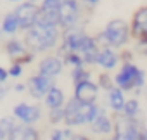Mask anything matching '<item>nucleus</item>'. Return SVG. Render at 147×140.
I'll list each match as a JSON object with an SVG mask.
<instances>
[{
	"mask_svg": "<svg viewBox=\"0 0 147 140\" xmlns=\"http://www.w3.org/2000/svg\"><path fill=\"white\" fill-rule=\"evenodd\" d=\"M0 31L5 36H16L21 31V24H19L18 14H16L14 9L2 16V19H0Z\"/></svg>",
	"mask_w": 147,
	"mask_h": 140,
	"instance_id": "obj_17",
	"label": "nucleus"
},
{
	"mask_svg": "<svg viewBox=\"0 0 147 140\" xmlns=\"http://www.w3.org/2000/svg\"><path fill=\"white\" fill-rule=\"evenodd\" d=\"M138 102L137 100H126V104H125V109H123V114H126V116H137V112H138Z\"/></svg>",
	"mask_w": 147,
	"mask_h": 140,
	"instance_id": "obj_29",
	"label": "nucleus"
},
{
	"mask_svg": "<svg viewBox=\"0 0 147 140\" xmlns=\"http://www.w3.org/2000/svg\"><path fill=\"white\" fill-rule=\"evenodd\" d=\"M90 128H92V131L94 133H100V135H107V133H111L113 130H114V125H113V121L109 119V116L100 109V112H99V116L90 123Z\"/></svg>",
	"mask_w": 147,
	"mask_h": 140,
	"instance_id": "obj_21",
	"label": "nucleus"
},
{
	"mask_svg": "<svg viewBox=\"0 0 147 140\" xmlns=\"http://www.w3.org/2000/svg\"><path fill=\"white\" fill-rule=\"evenodd\" d=\"M144 71L138 69L135 64L131 62H126L123 64L121 71L114 76V83L121 88V90H133V88H142L145 80H144Z\"/></svg>",
	"mask_w": 147,
	"mask_h": 140,
	"instance_id": "obj_4",
	"label": "nucleus"
},
{
	"mask_svg": "<svg viewBox=\"0 0 147 140\" xmlns=\"http://www.w3.org/2000/svg\"><path fill=\"white\" fill-rule=\"evenodd\" d=\"M99 50H100V47H99L97 38H95V36H88V35H87V36L83 38V43H82V47H80L78 54L83 57L85 64H87V66H90V64H95L97 55H99Z\"/></svg>",
	"mask_w": 147,
	"mask_h": 140,
	"instance_id": "obj_16",
	"label": "nucleus"
},
{
	"mask_svg": "<svg viewBox=\"0 0 147 140\" xmlns=\"http://www.w3.org/2000/svg\"><path fill=\"white\" fill-rule=\"evenodd\" d=\"M43 104H45V107H47V109L64 107V104H66L64 90H62V88H59L57 85H54V87L47 92V95L43 97Z\"/></svg>",
	"mask_w": 147,
	"mask_h": 140,
	"instance_id": "obj_20",
	"label": "nucleus"
},
{
	"mask_svg": "<svg viewBox=\"0 0 147 140\" xmlns=\"http://www.w3.org/2000/svg\"><path fill=\"white\" fill-rule=\"evenodd\" d=\"M24 62L23 61H12L11 64H9V76L11 78H14V80H19V78H23V75H24Z\"/></svg>",
	"mask_w": 147,
	"mask_h": 140,
	"instance_id": "obj_27",
	"label": "nucleus"
},
{
	"mask_svg": "<svg viewBox=\"0 0 147 140\" xmlns=\"http://www.w3.org/2000/svg\"><path fill=\"white\" fill-rule=\"evenodd\" d=\"M9 78H11L9 76V69L4 67V66H0V83H7Z\"/></svg>",
	"mask_w": 147,
	"mask_h": 140,
	"instance_id": "obj_31",
	"label": "nucleus"
},
{
	"mask_svg": "<svg viewBox=\"0 0 147 140\" xmlns=\"http://www.w3.org/2000/svg\"><path fill=\"white\" fill-rule=\"evenodd\" d=\"M30 2H33V4H38V5H40V4L43 2V0H30Z\"/></svg>",
	"mask_w": 147,
	"mask_h": 140,
	"instance_id": "obj_36",
	"label": "nucleus"
},
{
	"mask_svg": "<svg viewBox=\"0 0 147 140\" xmlns=\"http://www.w3.org/2000/svg\"><path fill=\"white\" fill-rule=\"evenodd\" d=\"M14 11H16L18 19H19L21 31L24 33L26 30H30V28H33V26L36 24V18H38L40 5H38V4H33V2H30V0H23V2L16 4Z\"/></svg>",
	"mask_w": 147,
	"mask_h": 140,
	"instance_id": "obj_8",
	"label": "nucleus"
},
{
	"mask_svg": "<svg viewBox=\"0 0 147 140\" xmlns=\"http://www.w3.org/2000/svg\"><path fill=\"white\" fill-rule=\"evenodd\" d=\"M0 140H4V137H2V133H0Z\"/></svg>",
	"mask_w": 147,
	"mask_h": 140,
	"instance_id": "obj_37",
	"label": "nucleus"
},
{
	"mask_svg": "<svg viewBox=\"0 0 147 140\" xmlns=\"http://www.w3.org/2000/svg\"><path fill=\"white\" fill-rule=\"evenodd\" d=\"M26 85H28V94H30L31 99L43 100V97L47 95V92L55 85V78L47 76L43 73H36V75H33V76L28 78Z\"/></svg>",
	"mask_w": 147,
	"mask_h": 140,
	"instance_id": "obj_7",
	"label": "nucleus"
},
{
	"mask_svg": "<svg viewBox=\"0 0 147 140\" xmlns=\"http://www.w3.org/2000/svg\"><path fill=\"white\" fill-rule=\"evenodd\" d=\"M62 0H43L40 4L36 24H57L59 26V12Z\"/></svg>",
	"mask_w": 147,
	"mask_h": 140,
	"instance_id": "obj_11",
	"label": "nucleus"
},
{
	"mask_svg": "<svg viewBox=\"0 0 147 140\" xmlns=\"http://www.w3.org/2000/svg\"><path fill=\"white\" fill-rule=\"evenodd\" d=\"M18 138H21V140H38L40 138V131L35 128V125H24V123H21Z\"/></svg>",
	"mask_w": 147,
	"mask_h": 140,
	"instance_id": "obj_23",
	"label": "nucleus"
},
{
	"mask_svg": "<svg viewBox=\"0 0 147 140\" xmlns=\"http://www.w3.org/2000/svg\"><path fill=\"white\" fill-rule=\"evenodd\" d=\"M7 92H9V87H7V83H0V100H2V99L7 95Z\"/></svg>",
	"mask_w": 147,
	"mask_h": 140,
	"instance_id": "obj_33",
	"label": "nucleus"
},
{
	"mask_svg": "<svg viewBox=\"0 0 147 140\" xmlns=\"http://www.w3.org/2000/svg\"><path fill=\"white\" fill-rule=\"evenodd\" d=\"M85 80H90V71L85 66L71 67V81H73V85H76L80 81H85Z\"/></svg>",
	"mask_w": 147,
	"mask_h": 140,
	"instance_id": "obj_24",
	"label": "nucleus"
},
{
	"mask_svg": "<svg viewBox=\"0 0 147 140\" xmlns=\"http://www.w3.org/2000/svg\"><path fill=\"white\" fill-rule=\"evenodd\" d=\"M131 36L140 43H147V7H140L131 19Z\"/></svg>",
	"mask_w": 147,
	"mask_h": 140,
	"instance_id": "obj_13",
	"label": "nucleus"
},
{
	"mask_svg": "<svg viewBox=\"0 0 147 140\" xmlns=\"http://www.w3.org/2000/svg\"><path fill=\"white\" fill-rule=\"evenodd\" d=\"M12 114L24 125H36L43 112H42V107L36 106V104H28V102H19L12 107Z\"/></svg>",
	"mask_w": 147,
	"mask_h": 140,
	"instance_id": "obj_10",
	"label": "nucleus"
},
{
	"mask_svg": "<svg viewBox=\"0 0 147 140\" xmlns=\"http://www.w3.org/2000/svg\"><path fill=\"white\" fill-rule=\"evenodd\" d=\"M49 138H52V140H69V138H76V135L73 133L71 126H67V128H55V130H52Z\"/></svg>",
	"mask_w": 147,
	"mask_h": 140,
	"instance_id": "obj_25",
	"label": "nucleus"
},
{
	"mask_svg": "<svg viewBox=\"0 0 147 140\" xmlns=\"http://www.w3.org/2000/svg\"><path fill=\"white\" fill-rule=\"evenodd\" d=\"M130 28L123 19H113L106 24V28L102 30L100 35H97V42L102 47H113V48H119L128 42L130 36Z\"/></svg>",
	"mask_w": 147,
	"mask_h": 140,
	"instance_id": "obj_3",
	"label": "nucleus"
},
{
	"mask_svg": "<svg viewBox=\"0 0 147 140\" xmlns=\"http://www.w3.org/2000/svg\"><path fill=\"white\" fill-rule=\"evenodd\" d=\"M82 16V7L78 0H62L61 4V12H59V26L61 30H71L76 28L80 23Z\"/></svg>",
	"mask_w": 147,
	"mask_h": 140,
	"instance_id": "obj_6",
	"label": "nucleus"
},
{
	"mask_svg": "<svg viewBox=\"0 0 147 140\" xmlns=\"http://www.w3.org/2000/svg\"><path fill=\"white\" fill-rule=\"evenodd\" d=\"M64 57V62L71 67H80V66H87L83 57L78 54V52H66V54H61Z\"/></svg>",
	"mask_w": 147,
	"mask_h": 140,
	"instance_id": "obj_26",
	"label": "nucleus"
},
{
	"mask_svg": "<svg viewBox=\"0 0 147 140\" xmlns=\"http://www.w3.org/2000/svg\"><path fill=\"white\" fill-rule=\"evenodd\" d=\"M49 121H50L52 125H59V123H64V107L49 109Z\"/></svg>",
	"mask_w": 147,
	"mask_h": 140,
	"instance_id": "obj_28",
	"label": "nucleus"
},
{
	"mask_svg": "<svg viewBox=\"0 0 147 140\" xmlns=\"http://www.w3.org/2000/svg\"><path fill=\"white\" fill-rule=\"evenodd\" d=\"M118 61H119V55L116 54V50H113V47H102L99 50V55H97V61L95 64L106 71H111L118 66Z\"/></svg>",
	"mask_w": 147,
	"mask_h": 140,
	"instance_id": "obj_19",
	"label": "nucleus"
},
{
	"mask_svg": "<svg viewBox=\"0 0 147 140\" xmlns=\"http://www.w3.org/2000/svg\"><path fill=\"white\" fill-rule=\"evenodd\" d=\"M4 50H5V55L11 59V61H23L24 55L30 52L28 45L24 43V38H16V36H7L5 43H4Z\"/></svg>",
	"mask_w": 147,
	"mask_h": 140,
	"instance_id": "obj_14",
	"label": "nucleus"
},
{
	"mask_svg": "<svg viewBox=\"0 0 147 140\" xmlns=\"http://www.w3.org/2000/svg\"><path fill=\"white\" fill-rule=\"evenodd\" d=\"M9 4H19V2H23V0H7Z\"/></svg>",
	"mask_w": 147,
	"mask_h": 140,
	"instance_id": "obj_35",
	"label": "nucleus"
},
{
	"mask_svg": "<svg viewBox=\"0 0 147 140\" xmlns=\"http://www.w3.org/2000/svg\"><path fill=\"white\" fill-rule=\"evenodd\" d=\"M99 87L100 88H106L107 92L113 88V83H111V78L107 76V75H100L99 76Z\"/></svg>",
	"mask_w": 147,
	"mask_h": 140,
	"instance_id": "obj_30",
	"label": "nucleus"
},
{
	"mask_svg": "<svg viewBox=\"0 0 147 140\" xmlns=\"http://www.w3.org/2000/svg\"><path fill=\"white\" fill-rule=\"evenodd\" d=\"M62 30L57 24H35L24 31V43L35 54H45L59 47Z\"/></svg>",
	"mask_w": 147,
	"mask_h": 140,
	"instance_id": "obj_1",
	"label": "nucleus"
},
{
	"mask_svg": "<svg viewBox=\"0 0 147 140\" xmlns=\"http://www.w3.org/2000/svg\"><path fill=\"white\" fill-rule=\"evenodd\" d=\"M19 128H21V121H19L14 114H12V116H4V118H0V133H2L4 140L18 138Z\"/></svg>",
	"mask_w": 147,
	"mask_h": 140,
	"instance_id": "obj_18",
	"label": "nucleus"
},
{
	"mask_svg": "<svg viewBox=\"0 0 147 140\" xmlns=\"http://www.w3.org/2000/svg\"><path fill=\"white\" fill-rule=\"evenodd\" d=\"M12 90H14L16 94H23V92H28V85L23 83V81H18V83L12 87Z\"/></svg>",
	"mask_w": 147,
	"mask_h": 140,
	"instance_id": "obj_32",
	"label": "nucleus"
},
{
	"mask_svg": "<svg viewBox=\"0 0 147 140\" xmlns=\"http://www.w3.org/2000/svg\"><path fill=\"white\" fill-rule=\"evenodd\" d=\"M85 36H87V33L82 31L78 26L76 28H71V30H64L62 36H61V43H59V54L78 52Z\"/></svg>",
	"mask_w": 147,
	"mask_h": 140,
	"instance_id": "obj_9",
	"label": "nucleus"
},
{
	"mask_svg": "<svg viewBox=\"0 0 147 140\" xmlns=\"http://www.w3.org/2000/svg\"><path fill=\"white\" fill-rule=\"evenodd\" d=\"M82 2L85 4V5H88V7H94V5H97L100 0H82Z\"/></svg>",
	"mask_w": 147,
	"mask_h": 140,
	"instance_id": "obj_34",
	"label": "nucleus"
},
{
	"mask_svg": "<svg viewBox=\"0 0 147 140\" xmlns=\"http://www.w3.org/2000/svg\"><path fill=\"white\" fill-rule=\"evenodd\" d=\"M145 131L138 126L137 119H133V116H118L114 121V138L118 140H138V138H145Z\"/></svg>",
	"mask_w": 147,
	"mask_h": 140,
	"instance_id": "obj_5",
	"label": "nucleus"
},
{
	"mask_svg": "<svg viewBox=\"0 0 147 140\" xmlns=\"http://www.w3.org/2000/svg\"><path fill=\"white\" fill-rule=\"evenodd\" d=\"M100 112V107L95 102H82L73 95L64 104V125L66 126H83L90 125Z\"/></svg>",
	"mask_w": 147,
	"mask_h": 140,
	"instance_id": "obj_2",
	"label": "nucleus"
},
{
	"mask_svg": "<svg viewBox=\"0 0 147 140\" xmlns=\"http://www.w3.org/2000/svg\"><path fill=\"white\" fill-rule=\"evenodd\" d=\"M99 85L94 83L92 80H85V81H80L75 85V95L78 100L82 102H95L97 97H99Z\"/></svg>",
	"mask_w": 147,
	"mask_h": 140,
	"instance_id": "obj_15",
	"label": "nucleus"
},
{
	"mask_svg": "<svg viewBox=\"0 0 147 140\" xmlns=\"http://www.w3.org/2000/svg\"><path fill=\"white\" fill-rule=\"evenodd\" d=\"M0 19H2V14H0Z\"/></svg>",
	"mask_w": 147,
	"mask_h": 140,
	"instance_id": "obj_38",
	"label": "nucleus"
},
{
	"mask_svg": "<svg viewBox=\"0 0 147 140\" xmlns=\"http://www.w3.org/2000/svg\"><path fill=\"white\" fill-rule=\"evenodd\" d=\"M64 66H66V62H64V57L61 54H47L38 61V73L57 78L62 73Z\"/></svg>",
	"mask_w": 147,
	"mask_h": 140,
	"instance_id": "obj_12",
	"label": "nucleus"
},
{
	"mask_svg": "<svg viewBox=\"0 0 147 140\" xmlns=\"http://www.w3.org/2000/svg\"><path fill=\"white\" fill-rule=\"evenodd\" d=\"M125 104H126V100L123 97V90L119 87H113L109 90V107L114 112H123Z\"/></svg>",
	"mask_w": 147,
	"mask_h": 140,
	"instance_id": "obj_22",
	"label": "nucleus"
}]
</instances>
